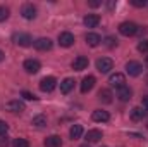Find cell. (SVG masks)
I'll list each match as a JSON object with an SVG mask.
<instances>
[{
    "mask_svg": "<svg viewBox=\"0 0 148 147\" xmlns=\"http://www.w3.org/2000/svg\"><path fill=\"white\" fill-rule=\"evenodd\" d=\"M147 126H148V125H147Z\"/></svg>",
    "mask_w": 148,
    "mask_h": 147,
    "instance_id": "obj_38",
    "label": "cell"
},
{
    "mask_svg": "<svg viewBox=\"0 0 148 147\" xmlns=\"http://www.w3.org/2000/svg\"><path fill=\"white\" fill-rule=\"evenodd\" d=\"M23 68H24V71L29 74H36L40 69H41V64L38 62L36 59H26L24 61V64H23Z\"/></svg>",
    "mask_w": 148,
    "mask_h": 147,
    "instance_id": "obj_6",
    "label": "cell"
},
{
    "mask_svg": "<svg viewBox=\"0 0 148 147\" xmlns=\"http://www.w3.org/2000/svg\"><path fill=\"white\" fill-rule=\"evenodd\" d=\"M112 92L109 90V88H102L100 92H98V101L102 102V104H110L112 102Z\"/></svg>",
    "mask_w": 148,
    "mask_h": 147,
    "instance_id": "obj_17",
    "label": "cell"
},
{
    "mask_svg": "<svg viewBox=\"0 0 148 147\" xmlns=\"http://www.w3.org/2000/svg\"><path fill=\"white\" fill-rule=\"evenodd\" d=\"M145 64H147V66H148V55H147V59H145Z\"/></svg>",
    "mask_w": 148,
    "mask_h": 147,
    "instance_id": "obj_36",
    "label": "cell"
},
{
    "mask_svg": "<svg viewBox=\"0 0 148 147\" xmlns=\"http://www.w3.org/2000/svg\"><path fill=\"white\" fill-rule=\"evenodd\" d=\"M21 95H23L26 101H36V95H35V94H31V92H26V90H24Z\"/></svg>",
    "mask_w": 148,
    "mask_h": 147,
    "instance_id": "obj_29",
    "label": "cell"
},
{
    "mask_svg": "<svg viewBox=\"0 0 148 147\" xmlns=\"http://www.w3.org/2000/svg\"><path fill=\"white\" fill-rule=\"evenodd\" d=\"M9 14H10L9 7H5V5H0V23H2V21H5V19H9Z\"/></svg>",
    "mask_w": 148,
    "mask_h": 147,
    "instance_id": "obj_25",
    "label": "cell"
},
{
    "mask_svg": "<svg viewBox=\"0 0 148 147\" xmlns=\"http://www.w3.org/2000/svg\"><path fill=\"white\" fill-rule=\"evenodd\" d=\"M45 147H62V139L59 135H50L45 139Z\"/></svg>",
    "mask_w": 148,
    "mask_h": 147,
    "instance_id": "obj_16",
    "label": "cell"
},
{
    "mask_svg": "<svg viewBox=\"0 0 148 147\" xmlns=\"http://www.w3.org/2000/svg\"><path fill=\"white\" fill-rule=\"evenodd\" d=\"M33 45H35V49L40 50V52H47V50H50L53 47V43H52L50 38H38V40L33 42Z\"/></svg>",
    "mask_w": 148,
    "mask_h": 147,
    "instance_id": "obj_7",
    "label": "cell"
},
{
    "mask_svg": "<svg viewBox=\"0 0 148 147\" xmlns=\"http://www.w3.org/2000/svg\"><path fill=\"white\" fill-rule=\"evenodd\" d=\"M21 14L24 19H35L36 17V7L33 3H24L21 7Z\"/></svg>",
    "mask_w": 148,
    "mask_h": 147,
    "instance_id": "obj_11",
    "label": "cell"
},
{
    "mask_svg": "<svg viewBox=\"0 0 148 147\" xmlns=\"http://www.w3.org/2000/svg\"><path fill=\"white\" fill-rule=\"evenodd\" d=\"M95 83H97L95 76H91V74L84 76V78H83V81H81V92H83V94H88V92L95 87Z\"/></svg>",
    "mask_w": 148,
    "mask_h": 147,
    "instance_id": "obj_12",
    "label": "cell"
},
{
    "mask_svg": "<svg viewBox=\"0 0 148 147\" xmlns=\"http://www.w3.org/2000/svg\"><path fill=\"white\" fill-rule=\"evenodd\" d=\"M83 23H84L86 28H95V26H98V23H100V16H98V14H86L84 19H83Z\"/></svg>",
    "mask_w": 148,
    "mask_h": 147,
    "instance_id": "obj_15",
    "label": "cell"
},
{
    "mask_svg": "<svg viewBox=\"0 0 148 147\" xmlns=\"http://www.w3.org/2000/svg\"><path fill=\"white\" fill-rule=\"evenodd\" d=\"M84 40H86V43H88L90 47H98V45L102 43V37L97 35V33H88V35L84 37Z\"/></svg>",
    "mask_w": 148,
    "mask_h": 147,
    "instance_id": "obj_18",
    "label": "cell"
},
{
    "mask_svg": "<svg viewBox=\"0 0 148 147\" xmlns=\"http://www.w3.org/2000/svg\"><path fill=\"white\" fill-rule=\"evenodd\" d=\"M74 83H76V81H74L73 78L62 80V81H60V92H62V94H69V92L74 88Z\"/></svg>",
    "mask_w": 148,
    "mask_h": 147,
    "instance_id": "obj_19",
    "label": "cell"
},
{
    "mask_svg": "<svg viewBox=\"0 0 148 147\" xmlns=\"http://www.w3.org/2000/svg\"><path fill=\"white\" fill-rule=\"evenodd\" d=\"M102 137H103V133L100 130H88V133H86V140L88 142H98Z\"/></svg>",
    "mask_w": 148,
    "mask_h": 147,
    "instance_id": "obj_21",
    "label": "cell"
},
{
    "mask_svg": "<svg viewBox=\"0 0 148 147\" xmlns=\"http://www.w3.org/2000/svg\"><path fill=\"white\" fill-rule=\"evenodd\" d=\"M131 3H133L134 7H147L148 0H131Z\"/></svg>",
    "mask_w": 148,
    "mask_h": 147,
    "instance_id": "obj_28",
    "label": "cell"
},
{
    "mask_svg": "<svg viewBox=\"0 0 148 147\" xmlns=\"http://www.w3.org/2000/svg\"><path fill=\"white\" fill-rule=\"evenodd\" d=\"M69 135H71L73 140L81 139V135H83V126H81V125H73L71 130H69Z\"/></svg>",
    "mask_w": 148,
    "mask_h": 147,
    "instance_id": "obj_22",
    "label": "cell"
},
{
    "mask_svg": "<svg viewBox=\"0 0 148 147\" xmlns=\"http://www.w3.org/2000/svg\"><path fill=\"white\" fill-rule=\"evenodd\" d=\"M7 130H9V125L0 119V135H7Z\"/></svg>",
    "mask_w": 148,
    "mask_h": 147,
    "instance_id": "obj_30",
    "label": "cell"
},
{
    "mask_svg": "<svg viewBox=\"0 0 148 147\" xmlns=\"http://www.w3.org/2000/svg\"><path fill=\"white\" fill-rule=\"evenodd\" d=\"M109 83H110V87L114 88H122V87H126V76L122 73H114L110 74V78H109Z\"/></svg>",
    "mask_w": 148,
    "mask_h": 147,
    "instance_id": "obj_5",
    "label": "cell"
},
{
    "mask_svg": "<svg viewBox=\"0 0 148 147\" xmlns=\"http://www.w3.org/2000/svg\"><path fill=\"white\" fill-rule=\"evenodd\" d=\"M3 59H5V54H3V52H2V50H0V62H2V61H3Z\"/></svg>",
    "mask_w": 148,
    "mask_h": 147,
    "instance_id": "obj_35",
    "label": "cell"
},
{
    "mask_svg": "<svg viewBox=\"0 0 148 147\" xmlns=\"http://www.w3.org/2000/svg\"><path fill=\"white\" fill-rule=\"evenodd\" d=\"M114 68V61H112L110 57H100L98 61H97V69L100 71V73H110V69Z\"/></svg>",
    "mask_w": 148,
    "mask_h": 147,
    "instance_id": "obj_3",
    "label": "cell"
},
{
    "mask_svg": "<svg viewBox=\"0 0 148 147\" xmlns=\"http://www.w3.org/2000/svg\"><path fill=\"white\" fill-rule=\"evenodd\" d=\"M143 107H147V109H148V95L143 97Z\"/></svg>",
    "mask_w": 148,
    "mask_h": 147,
    "instance_id": "obj_34",
    "label": "cell"
},
{
    "mask_svg": "<svg viewBox=\"0 0 148 147\" xmlns=\"http://www.w3.org/2000/svg\"><path fill=\"white\" fill-rule=\"evenodd\" d=\"M91 118H93V121H97V123H107V121L110 119L109 112H107V111H103V109H97V111H93Z\"/></svg>",
    "mask_w": 148,
    "mask_h": 147,
    "instance_id": "obj_14",
    "label": "cell"
},
{
    "mask_svg": "<svg viewBox=\"0 0 148 147\" xmlns=\"http://www.w3.org/2000/svg\"><path fill=\"white\" fill-rule=\"evenodd\" d=\"M88 5H90V7H100V5H102V2H100V0H90V2H88Z\"/></svg>",
    "mask_w": 148,
    "mask_h": 147,
    "instance_id": "obj_33",
    "label": "cell"
},
{
    "mask_svg": "<svg viewBox=\"0 0 148 147\" xmlns=\"http://www.w3.org/2000/svg\"><path fill=\"white\" fill-rule=\"evenodd\" d=\"M5 109L10 111V112H23V111L26 109V104L23 101H19V99H14V101H9L7 102Z\"/></svg>",
    "mask_w": 148,
    "mask_h": 147,
    "instance_id": "obj_9",
    "label": "cell"
},
{
    "mask_svg": "<svg viewBox=\"0 0 148 147\" xmlns=\"http://www.w3.org/2000/svg\"><path fill=\"white\" fill-rule=\"evenodd\" d=\"M126 71L129 76H140L141 71H143V66L138 62V61H129L127 64H126Z\"/></svg>",
    "mask_w": 148,
    "mask_h": 147,
    "instance_id": "obj_8",
    "label": "cell"
},
{
    "mask_svg": "<svg viewBox=\"0 0 148 147\" xmlns=\"http://www.w3.org/2000/svg\"><path fill=\"white\" fill-rule=\"evenodd\" d=\"M138 50L141 52V54H148V40H141L140 43H138Z\"/></svg>",
    "mask_w": 148,
    "mask_h": 147,
    "instance_id": "obj_27",
    "label": "cell"
},
{
    "mask_svg": "<svg viewBox=\"0 0 148 147\" xmlns=\"http://www.w3.org/2000/svg\"><path fill=\"white\" fill-rule=\"evenodd\" d=\"M9 146V137L7 135H0V147H7Z\"/></svg>",
    "mask_w": 148,
    "mask_h": 147,
    "instance_id": "obj_32",
    "label": "cell"
},
{
    "mask_svg": "<svg viewBox=\"0 0 148 147\" xmlns=\"http://www.w3.org/2000/svg\"><path fill=\"white\" fill-rule=\"evenodd\" d=\"M88 64H90V61H88V57H84V55H77L76 59L73 61V69L74 71H83V69H86L88 68Z\"/></svg>",
    "mask_w": 148,
    "mask_h": 147,
    "instance_id": "obj_10",
    "label": "cell"
},
{
    "mask_svg": "<svg viewBox=\"0 0 148 147\" xmlns=\"http://www.w3.org/2000/svg\"><path fill=\"white\" fill-rule=\"evenodd\" d=\"M59 43H60V47H71L74 43V35L69 31H62L59 35Z\"/></svg>",
    "mask_w": 148,
    "mask_h": 147,
    "instance_id": "obj_13",
    "label": "cell"
},
{
    "mask_svg": "<svg viewBox=\"0 0 148 147\" xmlns=\"http://www.w3.org/2000/svg\"><path fill=\"white\" fill-rule=\"evenodd\" d=\"M119 33L124 35V37H133L138 33V24L131 23V21H126V23H121L119 24Z\"/></svg>",
    "mask_w": 148,
    "mask_h": 147,
    "instance_id": "obj_1",
    "label": "cell"
},
{
    "mask_svg": "<svg viewBox=\"0 0 148 147\" xmlns=\"http://www.w3.org/2000/svg\"><path fill=\"white\" fill-rule=\"evenodd\" d=\"M105 45H107V47H115V45H117V40H114L112 37H107L105 38Z\"/></svg>",
    "mask_w": 148,
    "mask_h": 147,
    "instance_id": "obj_31",
    "label": "cell"
},
{
    "mask_svg": "<svg viewBox=\"0 0 148 147\" xmlns=\"http://www.w3.org/2000/svg\"><path fill=\"white\" fill-rule=\"evenodd\" d=\"M143 118H145L143 107H133V111H131V119H133V121H140V119H143Z\"/></svg>",
    "mask_w": 148,
    "mask_h": 147,
    "instance_id": "obj_24",
    "label": "cell"
},
{
    "mask_svg": "<svg viewBox=\"0 0 148 147\" xmlns=\"http://www.w3.org/2000/svg\"><path fill=\"white\" fill-rule=\"evenodd\" d=\"M12 147H29V142L26 139H14Z\"/></svg>",
    "mask_w": 148,
    "mask_h": 147,
    "instance_id": "obj_26",
    "label": "cell"
},
{
    "mask_svg": "<svg viewBox=\"0 0 148 147\" xmlns=\"http://www.w3.org/2000/svg\"><path fill=\"white\" fill-rule=\"evenodd\" d=\"M79 147H90V146L88 144H83V146H79Z\"/></svg>",
    "mask_w": 148,
    "mask_h": 147,
    "instance_id": "obj_37",
    "label": "cell"
},
{
    "mask_svg": "<svg viewBox=\"0 0 148 147\" xmlns=\"http://www.w3.org/2000/svg\"><path fill=\"white\" fill-rule=\"evenodd\" d=\"M131 95H133V92H131V88H129L127 85L117 90V97H119V99H121L122 102H126V101H129V99H131Z\"/></svg>",
    "mask_w": 148,
    "mask_h": 147,
    "instance_id": "obj_20",
    "label": "cell"
},
{
    "mask_svg": "<svg viewBox=\"0 0 148 147\" xmlns=\"http://www.w3.org/2000/svg\"><path fill=\"white\" fill-rule=\"evenodd\" d=\"M31 125H35L36 128H43V126H47V116H43V114L35 116V118L31 119Z\"/></svg>",
    "mask_w": 148,
    "mask_h": 147,
    "instance_id": "obj_23",
    "label": "cell"
},
{
    "mask_svg": "<svg viewBox=\"0 0 148 147\" xmlns=\"http://www.w3.org/2000/svg\"><path fill=\"white\" fill-rule=\"evenodd\" d=\"M55 87H57V80L53 76H45L40 81V90L41 92H52Z\"/></svg>",
    "mask_w": 148,
    "mask_h": 147,
    "instance_id": "obj_4",
    "label": "cell"
},
{
    "mask_svg": "<svg viewBox=\"0 0 148 147\" xmlns=\"http://www.w3.org/2000/svg\"><path fill=\"white\" fill-rule=\"evenodd\" d=\"M12 40L19 47H31L33 45V38H31V35H28V33H16L12 37Z\"/></svg>",
    "mask_w": 148,
    "mask_h": 147,
    "instance_id": "obj_2",
    "label": "cell"
}]
</instances>
